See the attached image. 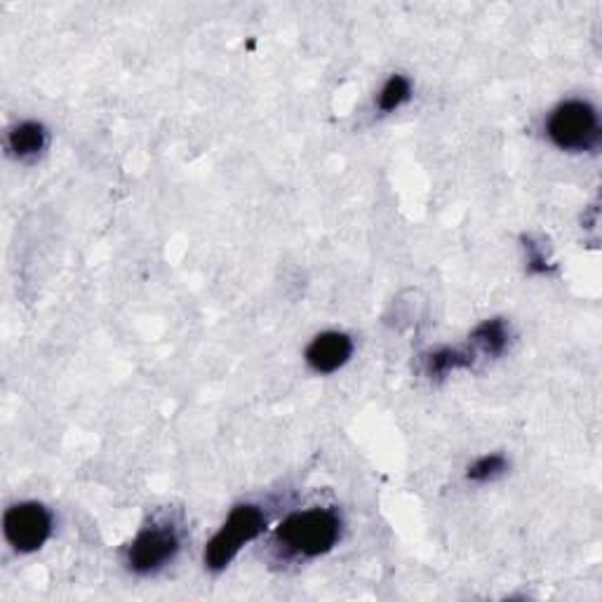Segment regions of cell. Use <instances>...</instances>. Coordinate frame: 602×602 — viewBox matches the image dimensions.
<instances>
[{"label": "cell", "mask_w": 602, "mask_h": 602, "mask_svg": "<svg viewBox=\"0 0 602 602\" xmlns=\"http://www.w3.org/2000/svg\"><path fill=\"white\" fill-rule=\"evenodd\" d=\"M344 522L333 508H306L288 516L276 530V546L288 558L313 561L329 553L341 539Z\"/></svg>", "instance_id": "1"}, {"label": "cell", "mask_w": 602, "mask_h": 602, "mask_svg": "<svg viewBox=\"0 0 602 602\" xmlns=\"http://www.w3.org/2000/svg\"><path fill=\"white\" fill-rule=\"evenodd\" d=\"M266 530V514L257 504H238L229 518L215 532V537L207 541L203 563L209 571H224L229 567L236 555L243 551L245 544L264 534Z\"/></svg>", "instance_id": "2"}, {"label": "cell", "mask_w": 602, "mask_h": 602, "mask_svg": "<svg viewBox=\"0 0 602 602\" xmlns=\"http://www.w3.org/2000/svg\"><path fill=\"white\" fill-rule=\"evenodd\" d=\"M546 134L567 154H586L595 150L602 137L600 116L591 101L567 99L555 107L546 120Z\"/></svg>", "instance_id": "3"}, {"label": "cell", "mask_w": 602, "mask_h": 602, "mask_svg": "<svg viewBox=\"0 0 602 602\" xmlns=\"http://www.w3.org/2000/svg\"><path fill=\"white\" fill-rule=\"evenodd\" d=\"M182 539H179L177 527L172 522H158L142 527L140 534L130 541L125 549V565L140 577L156 575L165 569L179 555Z\"/></svg>", "instance_id": "4"}, {"label": "cell", "mask_w": 602, "mask_h": 602, "mask_svg": "<svg viewBox=\"0 0 602 602\" xmlns=\"http://www.w3.org/2000/svg\"><path fill=\"white\" fill-rule=\"evenodd\" d=\"M55 530L50 508L38 502H20L5 510L3 534L8 546L22 555L40 551Z\"/></svg>", "instance_id": "5"}, {"label": "cell", "mask_w": 602, "mask_h": 602, "mask_svg": "<svg viewBox=\"0 0 602 602\" xmlns=\"http://www.w3.org/2000/svg\"><path fill=\"white\" fill-rule=\"evenodd\" d=\"M351 356H353V339L346 333H337V329L315 335L304 351L306 365L315 374L339 372L346 363H349Z\"/></svg>", "instance_id": "6"}, {"label": "cell", "mask_w": 602, "mask_h": 602, "mask_svg": "<svg viewBox=\"0 0 602 602\" xmlns=\"http://www.w3.org/2000/svg\"><path fill=\"white\" fill-rule=\"evenodd\" d=\"M48 146V130L38 120H24L8 132V150L17 160H36Z\"/></svg>", "instance_id": "7"}, {"label": "cell", "mask_w": 602, "mask_h": 602, "mask_svg": "<svg viewBox=\"0 0 602 602\" xmlns=\"http://www.w3.org/2000/svg\"><path fill=\"white\" fill-rule=\"evenodd\" d=\"M473 365V351L469 349H452V346H443V349L429 351L424 356V372L431 380H445L452 372L469 370Z\"/></svg>", "instance_id": "8"}, {"label": "cell", "mask_w": 602, "mask_h": 602, "mask_svg": "<svg viewBox=\"0 0 602 602\" xmlns=\"http://www.w3.org/2000/svg\"><path fill=\"white\" fill-rule=\"evenodd\" d=\"M471 344L487 358H499L508 349V327L502 318L480 323L471 333Z\"/></svg>", "instance_id": "9"}, {"label": "cell", "mask_w": 602, "mask_h": 602, "mask_svg": "<svg viewBox=\"0 0 602 602\" xmlns=\"http://www.w3.org/2000/svg\"><path fill=\"white\" fill-rule=\"evenodd\" d=\"M412 99V83L408 75L394 73L390 79L384 83V87L376 95V109L382 113H394L400 107H405Z\"/></svg>", "instance_id": "10"}, {"label": "cell", "mask_w": 602, "mask_h": 602, "mask_svg": "<svg viewBox=\"0 0 602 602\" xmlns=\"http://www.w3.org/2000/svg\"><path fill=\"white\" fill-rule=\"evenodd\" d=\"M508 471V459L504 455H485L475 459L469 471H466V478L471 480V483L475 485H485V483H492V480H496L499 475H504Z\"/></svg>", "instance_id": "11"}, {"label": "cell", "mask_w": 602, "mask_h": 602, "mask_svg": "<svg viewBox=\"0 0 602 602\" xmlns=\"http://www.w3.org/2000/svg\"><path fill=\"white\" fill-rule=\"evenodd\" d=\"M522 248H525V260H527V270H530V274H539V276H544L551 270V262L546 257V252L541 250L532 238H522Z\"/></svg>", "instance_id": "12"}]
</instances>
